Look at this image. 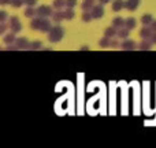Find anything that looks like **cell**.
I'll return each mask as SVG.
<instances>
[{
    "mask_svg": "<svg viewBox=\"0 0 156 148\" xmlns=\"http://www.w3.org/2000/svg\"><path fill=\"white\" fill-rule=\"evenodd\" d=\"M40 22H41V18H32V21H30V29L40 30Z\"/></svg>",
    "mask_w": 156,
    "mask_h": 148,
    "instance_id": "20",
    "label": "cell"
},
{
    "mask_svg": "<svg viewBox=\"0 0 156 148\" xmlns=\"http://www.w3.org/2000/svg\"><path fill=\"white\" fill-rule=\"evenodd\" d=\"M52 14H54V11H52V7H49V5H40V7L37 8V16L38 18H48V16H52Z\"/></svg>",
    "mask_w": 156,
    "mask_h": 148,
    "instance_id": "2",
    "label": "cell"
},
{
    "mask_svg": "<svg viewBox=\"0 0 156 148\" xmlns=\"http://www.w3.org/2000/svg\"><path fill=\"white\" fill-rule=\"evenodd\" d=\"M15 32H11V33H8V34H5L4 37H3V41H4L5 44H12V43H15Z\"/></svg>",
    "mask_w": 156,
    "mask_h": 148,
    "instance_id": "15",
    "label": "cell"
},
{
    "mask_svg": "<svg viewBox=\"0 0 156 148\" xmlns=\"http://www.w3.org/2000/svg\"><path fill=\"white\" fill-rule=\"evenodd\" d=\"M74 10L73 8H70V7H67L65 11H63V16H65V19H67V21H70V19H73L74 18Z\"/></svg>",
    "mask_w": 156,
    "mask_h": 148,
    "instance_id": "19",
    "label": "cell"
},
{
    "mask_svg": "<svg viewBox=\"0 0 156 148\" xmlns=\"http://www.w3.org/2000/svg\"><path fill=\"white\" fill-rule=\"evenodd\" d=\"M92 19H93V15H92L90 11H83V14H82V21L85 22V23H88V22H90Z\"/></svg>",
    "mask_w": 156,
    "mask_h": 148,
    "instance_id": "22",
    "label": "cell"
},
{
    "mask_svg": "<svg viewBox=\"0 0 156 148\" xmlns=\"http://www.w3.org/2000/svg\"><path fill=\"white\" fill-rule=\"evenodd\" d=\"M152 33H154V30H152L151 26H144L143 29L140 30V36H141V38H144V40H149Z\"/></svg>",
    "mask_w": 156,
    "mask_h": 148,
    "instance_id": "6",
    "label": "cell"
},
{
    "mask_svg": "<svg viewBox=\"0 0 156 148\" xmlns=\"http://www.w3.org/2000/svg\"><path fill=\"white\" fill-rule=\"evenodd\" d=\"M63 36H65V29L56 25V26L51 27V30L48 32V40L49 43H59L63 38Z\"/></svg>",
    "mask_w": 156,
    "mask_h": 148,
    "instance_id": "1",
    "label": "cell"
},
{
    "mask_svg": "<svg viewBox=\"0 0 156 148\" xmlns=\"http://www.w3.org/2000/svg\"><path fill=\"white\" fill-rule=\"evenodd\" d=\"M66 5V0H54V7L56 10H60Z\"/></svg>",
    "mask_w": 156,
    "mask_h": 148,
    "instance_id": "25",
    "label": "cell"
},
{
    "mask_svg": "<svg viewBox=\"0 0 156 148\" xmlns=\"http://www.w3.org/2000/svg\"><path fill=\"white\" fill-rule=\"evenodd\" d=\"M116 33H118V30H116L115 26L107 27V29H105V32H104V36H105V37H108V38H112V37H115V36H116Z\"/></svg>",
    "mask_w": 156,
    "mask_h": 148,
    "instance_id": "16",
    "label": "cell"
},
{
    "mask_svg": "<svg viewBox=\"0 0 156 148\" xmlns=\"http://www.w3.org/2000/svg\"><path fill=\"white\" fill-rule=\"evenodd\" d=\"M125 7V2L123 0H112V11L119 13L122 8Z\"/></svg>",
    "mask_w": 156,
    "mask_h": 148,
    "instance_id": "11",
    "label": "cell"
},
{
    "mask_svg": "<svg viewBox=\"0 0 156 148\" xmlns=\"http://www.w3.org/2000/svg\"><path fill=\"white\" fill-rule=\"evenodd\" d=\"M4 19H5V11H0V21L4 22Z\"/></svg>",
    "mask_w": 156,
    "mask_h": 148,
    "instance_id": "31",
    "label": "cell"
},
{
    "mask_svg": "<svg viewBox=\"0 0 156 148\" xmlns=\"http://www.w3.org/2000/svg\"><path fill=\"white\" fill-rule=\"evenodd\" d=\"M0 3H2V4H8V3H10L11 4V0H0Z\"/></svg>",
    "mask_w": 156,
    "mask_h": 148,
    "instance_id": "33",
    "label": "cell"
},
{
    "mask_svg": "<svg viewBox=\"0 0 156 148\" xmlns=\"http://www.w3.org/2000/svg\"><path fill=\"white\" fill-rule=\"evenodd\" d=\"M62 19H65V16H63V11H56V13L52 14V21L55 22V23H59Z\"/></svg>",
    "mask_w": 156,
    "mask_h": 148,
    "instance_id": "18",
    "label": "cell"
},
{
    "mask_svg": "<svg viewBox=\"0 0 156 148\" xmlns=\"http://www.w3.org/2000/svg\"><path fill=\"white\" fill-rule=\"evenodd\" d=\"M149 26L152 27V30H154V32H156V21H154V22H152V23L149 25Z\"/></svg>",
    "mask_w": 156,
    "mask_h": 148,
    "instance_id": "32",
    "label": "cell"
},
{
    "mask_svg": "<svg viewBox=\"0 0 156 148\" xmlns=\"http://www.w3.org/2000/svg\"><path fill=\"white\" fill-rule=\"evenodd\" d=\"M152 22H154V16H152L151 14H145V15L141 16V23H143L144 26H149Z\"/></svg>",
    "mask_w": 156,
    "mask_h": 148,
    "instance_id": "13",
    "label": "cell"
},
{
    "mask_svg": "<svg viewBox=\"0 0 156 148\" xmlns=\"http://www.w3.org/2000/svg\"><path fill=\"white\" fill-rule=\"evenodd\" d=\"M100 3H101V4H107V3H110L111 0H99Z\"/></svg>",
    "mask_w": 156,
    "mask_h": 148,
    "instance_id": "34",
    "label": "cell"
},
{
    "mask_svg": "<svg viewBox=\"0 0 156 148\" xmlns=\"http://www.w3.org/2000/svg\"><path fill=\"white\" fill-rule=\"evenodd\" d=\"M138 5H140V0H126V2H125V8L129 11L137 10Z\"/></svg>",
    "mask_w": 156,
    "mask_h": 148,
    "instance_id": "7",
    "label": "cell"
},
{
    "mask_svg": "<svg viewBox=\"0 0 156 148\" xmlns=\"http://www.w3.org/2000/svg\"><path fill=\"white\" fill-rule=\"evenodd\" d=\"M149 41H151L152 44H156V32L152 33V36H151V38H149Z\"/></svg>",
    "mask_w": 156,
    "mask_h": 148,
    "instance_id": "30",
    "label": "cell"
},
{
    "mask_svg": "<svg viewBox=\"0 0 156 148\" xmlns=\"http://www.w3.org/2000/svg\"><path fill=\"white\" fill-rule=\"evenodd\" d=\"M125 26H126L129 30L134 29V27L137 26V21H136V18H132V16H130V18H127L126 19V25H125Z\"/></svg>",
    "mask_w": 156,
    "mask_h": 148,
    "instance_id": "21",
    "label": "cell"
},
{
    "mask_svg": "<svg viewBox=\"0 0 156 148\" xmlns=\"http://www.w3.org/2000/svg\"><path fill=\"white\" fill-rule=\"evenodd\" d=\"M151 41H141V44H140V47L138 48L141 49V51H148V49H151Z\"/></svg>",
    "mask_w": 156,
    "mask_h": 148,
    "instance_id": "23",
    "label": "cell"
},
{
    "mask_svg": "<svg viewBox=\"0 0 156 148\" xmlns=\"http://www.w3.org/2000/svg\"><path fill=\"white\" fill-rule=\"evenodd\" d=\"M10 29L11 32H15V33H19L22 29V25L19 22L18 16H11L10 18Z\"/></svg>",
    "mask_w": 156,
    "mask_h": 148,
    "instance_id": "3",
    "label": "cell"
},
{
    "mask_svg": "<svg viewBox=\"0 0 156 148\" xmlns=\"http://www.w3.org/2000/svg\"><path fill=\"white\" fill-rule=\"evenodd\" d=\"M127 36H129V29L126 26L118 29V33H116V37L118 38H127Z\"/></svg>",
    "mask_w": 156,
    "mask_h": 148,
    "instance_id": "17",
    "label": "cell"
},
{
    "mask_svg": "<svg viewBox=\"0 0 156 148\" xmlns=\"http://www.w3.org/2000/svg\"><path fill=\"white\" fill-rule=\"evenodd\" d=\"M40 48H41V43H40V41H33V43H30L29 47H27V49H33V51L40 49Z\"/></svg>",
    "mask_w": 156,
    "mask_h": 148,
    "instance_id": "26",
    "label": "cell"
},
{
    "mask_svg": "<svg viewBox=\"0 0 156 148\" xmlns=\"http://www.w3.org/2000/svg\"><path fill=\"white\" fill-rule=\"evenodd\" d=\"M125 25H126V19L121 18V16H116V18H114L112 26H115L116 29H121V27H123Z\"/></svg>",
    "mask_w": 156,
    "mask_h": 148,
    "instance_id": "12",
    "label": "cell"
},
{
    "mask_svg": "<svg viewBox=\"0 0 156 148\" xmlns=\"http://www.w3.org/2000/svg\"><path fill=\"white\" fill-rule=\"evenodd\" d=\"M29 44H30V43L27 41L26 37L16 38V40H15V48H16V49H27Z\"/></svg>",
    "mask_w": 156,
    "mask_h": 148,
    "instance_id": "5",
    "label": "cell"
},
{
    "mask_svg": "<svg viewBox=\"0 0 156 148\" xmlns=\"http://www.w3.org/2000/svg\"><path fill=\"white\" fill-rule=\"evenodd\" d=\"M92 15H93V19H100L103 15H104V8H103V4H94V7L90 10Z\"/></svg>",
    "mask_w": 156,
    "mask_h": 148,
    "instance_id": "4",
    "label": "cell"
},
{
    "mask_svg": "<svg viewBox=\"0 0 156 148\" xmlns=\"http://www.w3.org/2000/svg\"><path fill=\"white\" fill-rule=\"evenodd\" d=\"M51 22L48 21L47 18H41V22H40V30L41 32H49L51 30Z\"/></svg>",
    "mask_w": 156,
    "mask_h": 148,
    "instance_id": "9",
    "label": "cell"
},
{
    "mask_svg": "<svg viewBox=\"0 0 156 148\" xmlns=\"http://www.w3.org/2000/svg\"><path fill=\"white\" fill-rule=\"evenodd\" d=\"M37 15V10H34V7H30V5H27V8L25 10V16L26 18H34V16Z\"/></svg>",
    "mask_w": 156,
    "mask_h": 148,
    "instance_id": "14",
    "label": "cell"
},
{
    "mask_svg": "<svg viewBox=\"0 0 156 148\" xmlns=\"http://www.w3.org/2000/svg\"><path fill=\"white\" fill-rule=\"evenodd\" d=\"M94 2H96V0H83L82 4H81V8H82L83 11H90L92 8L94 7Z\"/></svg>",
    "mask_w": 156,
    "mask_h": 148,
    "instance_id": "10",
    "label": "cell"
},
{
    "mask_svg": "<svg viewBox=\"0 0 156 148\" xmlns=\"http://www.w3.org/2000/svg\"><path fill=\"white\" fill-rule=\"evenodd\" d=\"M25 4L30 5V7H34L37 4V0H25Z\"/></svg>",
    "mask_w": 156,
    "mask_h": 148,
    "instance_id": "29",
    "label": "cell"
},
{
    "mask_svg": "<svg viewBox=\"0 0 156 148\" xmlns=\"http://www.w3.org/2000/svg\"><path fill=\"white\" fill-rule=\"evenodd\" d=\"M77 5V0H66V7L74 8Z\"/></svg>",
    "mask_w": 156,
    "mask_h": 148,
    "instance_id": "28",
    "label": "cell"
},
{
    "mask_svg": "<svg viewBox=\"0 0 156 148\" xmlns=\"http://www.w3.org/2000/svg\"><path fill=\"white\" fill-rule=\"evenodd\" d=\"M136 45H137V44L133 40H125L123 43L121 44V48L125 49V51H133V49H136Z\"/></svg>",
    "mask_w": 156,
    "mask_h": 148,
    "instance_id": "8",
    "label": "cell"
},
{
    "mask_svg": "<svg viewBox=\"0 0 156 148\" xmlns=\"http://www.w3.org/2000/svg\"><path fill=\"white\" fill-rule=\"evenodd\" d=\"M22 4H25V0H11V5L15 8L22 7Z\"/></svg>",
    "mask_w": 156,
    "mask_h": 148,
    "instance_id": "27",
    "label": "cell"
},
{
    "mask_svg": "<svg viewBox=\"0 0 156 148\" xmlns=\"http://www.w3.org/2000/svg\"><path fill=\"white\" fill-rule=\"evenodd\" d=\"M99 44L103 47V48H107V47H110V45H111V38H108V37H105V36H104V37H103L101 40H100V43H99Z\"/></svg>",
    "mask_w": 156,
    "mask_h": 148,
    "instance_id": "24",
    "label": "cell"
}]
</instances>
